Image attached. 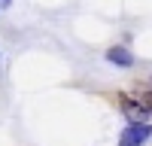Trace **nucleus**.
Masks as SVG:
<instances>
[{"label":"nucleus","instance_id":"nucleus-4","mask_svg":"<svg viewBox=\"0 0 152 146\" xmlns=\"http://www.w3.org/2000/svg\"><path fill=\"white\" fill-rule=\"evenodd\" d=\"M140 101H143V107H146V110H149V113H152V91H146V94L140 97Z\"/></svg>","mask_w":152,"mask_h":146},{"label":"nucleus","instance_id":"nucleus-2","mask_svg":"<svg viewBox=\"0 0 152 146\" xmlns=\"http://www.w3.org/2000/svg\"><path fill=\"white\" fill-rule=\"evenodd\" d=\"M119 104H122V113L128 116V125H134V122H146V119H149V110L143 107V101H140V97L134 101V97L122 94V97H119Z\"/></svg>","mask_w":152,"mask_h":146},{"label":"nucleus","instance_id":"nucleus-1","mask_svg":"<svg viewBox=\"0 0 152 146\" xmlns=\"http://www.w3.org/2000/svg\"><path fill=\"white\" fill-rule=\"evenodd\" d=\"M152 128L146 122H134V125H125V131L119 134V146H143L149 140Z\"/></svg>","mask_w":152,"mask_h":146},{"label":"nucleus","instance_id":"nucleus-3","mask_svg":"<svg viewBox=\"0 0 152 146\" xmlns=\"http://www.w3.org/2000/svg\"><path fill=\"white\" fill-rule=\"evenodd\" d=\"M107 61H110V64H116V67H131V64H134V55H131L125 46H113L110 52H107Z\"/></svg>","mask_w":152,"mask_h":146}]
</instances>
